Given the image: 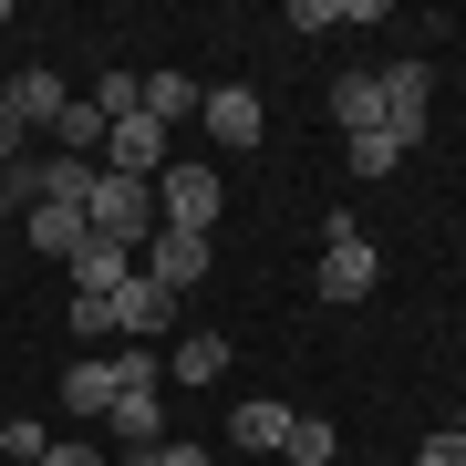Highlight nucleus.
<instances>
[{"mask_svg":"<svg viewBox=\"0 0 466 466\" xmlns=\"http://www.w3.org/2000/svg\"><path fill=\"white\" fill-rule=\"evenodd\" d=\"M342 156H352V177L373 187V177H394V167H404V156H415V146H404L394 125H373V135H342Z\"/></svg>","mask_w":466,"mask_h":466,"instance_id":"dca6fc26","label":"nucleus"},{"mask_svg":"<svg viewBox=\"0 0 466 466\" xmlns=\"http://www.w3.org/2000/svg\"><path fill=\"white\" fill-rule=\"evenodd\" d=\"M104 435H115L125 456H135V446H156V435H167V404H156V383H125V394L104 404Z\"/></svg>","mask_w":466,"mask_h":466,"instance_id":"423d86ee","label":"nucleus"},{"mask_svg":"<svg viewBox=\"0 0 466 466\" xmlns=\"http://www.w3.org/2000/svg\"><path fill=\"white\" fill-rule=\"evenodd\" d=\"M167 373H177V383H218V373H228V342H218V332H187Z\"/></svg>","mask_w":466,"mask_h":466,"instance_id":"a211bd4d","label":"nucleus"},{"mask_svg":"<svg viewBox=\"0 0 466 466\" xmlns=\"http://www.w3.org/2000/svg\"><path fill=\"white\" fill-rule=\"evenodd\" d=\"M228 446H249V456H280L290 446V404H269V394H249L228 415Z\"/></svg>","mask_w":466,"mask_h":466,"instance_id":"1a4fd4ad","label":"nucleus"},{"mask_svg":"<svg viewBox=\"0 0 466 466\" xmlns=\"http://www.w3.org/2000/svg\"><path fill=\"white\" fill-rule=\"evenodd\" d=\"M373 280H383L373 238H321V300H373Z\"/></svg>","mask_w":466,"mask_h":466,"instance_id":"20e7f679","label":"nucleus"},{"mask_svg":"<svg viewBox=\"0 0 466 466\" xmlns=\"http://www.w3.org/2000/svg\"><path fill=\"white\" fill-rule=\"evenodd\" d=\"M198 125L218 135V146H259V125H269V115H259V94H249V84H218V94H198Z\"/></svg>","mask_w":466,"mask_h":466,"instance_id":"39448f33","label":"nucleus"},{"mask_svg":"<svg viewBox=\"0 0 466 466\" xmlns=\"http://www.w3.org/2000/svg\"><path fill=\"white\" fill-rule=\"evenodd\" d=\"M456 435H466V404H456Z\"/></svg>","mask_w":466,"mask_h":466,"instance_id":"393cba45","label":"nucleus"},{"mask_svg":"<svg viewBox=\"0 0 466 466\" xmlns=\"http://www.w3.org/2000/svg\"><path fill=\"white\" fill-rule=\"evenodd\" d=\"M0 32H11V11H0Z\"/></svg>","mask_w":466,"mask_h":466,"instance_id":"bb28decb","label":"nucleus"},{"mask_svg":"<svg viewBox=\"0 0 466 466\" xmlns=\"http://www.w3.org/2000/svg\"><path fill=\"white\" fill-rule=\"evenodd\" d=\"M218 208H228L218 167H167V177H156V228H187V238H208V228H218Z\"/></svg>","mask_w":466,"mask_h":466,"instance_id":"f03ea898","label":"nucleus"},{"mask_svg":"<svg viewBox=\"0 0 466 466\" xmlns=\"http://www.w3.org/2000/svg\"><path fill=\"white\" fill-rule=\"evenodd\" d=\"M342 456V435L321 425V415H290V446H280V466H332Z\"/></svg>","mask_w":466,"mask_h":466,"instance_id":"f3484780","label":"nucleus"},{"mask_svg":"<svg viewBox=\"0 0 466 466\" xmlns=\"http://www.w3.org/2000/svg\"><path fill=\"white\" fill-rule=\"evenodd\" d=\"M104 135H115V125H104L94 104L73 94V104H63V125H52V156H73V167H104Z\"/></svg>","mask_w":466,"mask_h":466,"instance_id":"9b49d317","label":"nucleus"},{"mask_svg":"<svg viewBox=\"0 0 466 466\" xmlns=\"http://www.w3.org/2000/svg\"><path fill=\"white\" fill-rule=\"evenodd\" d=\"M125 466H208V446H177V435H156V446H135Z\"/></svg>","mask_w":466,"mask_h":466,"instance_id":"412c9836","label":"nucleus"},{"mask_svg":"<svg viewBox=\"0 0 466 466\" xmlns=\"http://www.w3.org/2000/svg\"><path fill=\"white\" fill-rule=\"evenodd\" d=\"M415 466H466V435L446 425V435H425V446H415Z\"/></svg>","mask_w":466,"mask_h":466,"instance_id":"4be33fe9","label":"nucleus"},{"mask_svg":"<svg viewBox=\"0 0 466 466\" xmlns=\"http://www.w3.org/2000/svg\"><path fill=\"white\" fill-rule=\"evenodd\" d=\"M146 115H156V125H177V115H198V84H187L177 63H167V73H146Z\"/></svg>","mask_w":466,"mask_h":466,"instance_id":"6ab92c4d","label":"nucleus"},{"mask_svg":"<svg viewBox=\"0 0 466 466\" xmlns=\"http://www.w3.org/2000/svg\"><path fill=\"white\" fill-rule=\"evenodd\" d=\"M115 394H125L115 363H73V373H63V404H73L84 425H104V404H115Z\"/></svg>","mask_w":466,"mask_h":466,"instance_id":"2eb2a0df","label":"nucleus"},{"mask_svg":"<svg viewBox=\"0 0 466 466\" xmlns=\"http://www.w3.org/2000/svg\"><path fill=\"white\" fill-rule=\"evenodd\" d=\"M146 280H167V290H198V280H208V238H187V228H156V238H146Z\"/></svg>","mask_w":466,"mask_h":466,"instance_id":"6e6552de","label":"nucleus"},{"mask_svg":"<svg viewBox=\"0 0 466 466\" xmlns=\"http://www.w3.org/2000/svg\"><path fill=\"white\" fill-rule=\"evenodd\" d=\"M94 115H104V125L146 115V73H104V84H94Z\"/></svg>","mask_w":466,"mask_h":466,"instance_id":"aec40b11","label":"nucleus"},{"mask_svg":"<svg viewBox=\"0 0 466 466\" xmlns=\"http://www.w3.org/2000/svg\"><path fill=\"white\" fill-rule=\"evenodd\" d=\"M84 238H94V218L73 208V198H42V208H32V249H52V259H73V249H84Z\"/></svg>","mask_w":466,"mask_h":466,"instance_id":"f8f14e48","label":"nucleus"},{"mask_svg":"<svg viewBox=\"0 0 466 466\" xmlns=\"http://www.w3.org/2000/svg\"><path fill=\"white\" fill-rule=\"evenodd\" d=\"M332 125L342 135H373L383 125V73H342V84H332Z\"/></svg>","mask_w":466,"mask_h":466,"instance_id":"ddd939ff","label":"nucleus"},{"mask_svg":"<svg viewBox=\"0 0 466 466\" xmlns=\"http://www.w3.org/2000/svg\"><path fill=\"white\" fill-rule=\"evenodd\" d=\"M21 135H32V125H21V115H11V94H0V167H21Z\"/></svg>","mask_w":466,"mask_h":466,"instance_id":"5701e85b","label":"nucleus"},{"mask_svg":"<svg viewBox=\"0 0 466 466\" xmlns=\"http://www.w3.org/2000/svg\"><path fill=\"white\" fill-rule=\"evenodd\" d=\"M425 104H435V73L425 63H383V125L404 146H425Z\"/></svg>","mask_w":466,"mask_h":466,"instance_id":"7ed1b4c3","label":"nucleus"},{"mask_svg":"<svg viewBox=\"0 0 466 466\" xmlns=\"http://www.w3.org/2000/svg\"><path fill=\"white\" fill-rule=\"evenodd\" d=\"M167 300H177L167 280H146V269H135V280L115 290V332H167Z\"/></svg>","mask_w":466,"mask_h":466,"instance_id":"4468645a","label":"nucleus"},{"mask_svg":"<svg viewBox=\"0 0 466 466\" xmlns=\"http://www.w3.org/2000/svg\"><path fill=\"white\" fill-rule=\"evenodd\" d=\"M125 280H135L125 249H104V238H84V249H73V300H115Z\"/></svg>","mask_w":466,"mask_h":466,"instance_id":"9d476101","label":"nucleus"},{"mask_svg":"<svg viewBox=\"0 0 466 466\" xmlns=\"http://www.w3.org/2000/svg\"><path fill=\"white\" fill-rule=\"evenodd\" d=\"M249 466H280V456H249Z\"/></svg>","mask_w":466,"mask_h":466,"instance_id":"a878e982","label":"nucleus"},{"mask_svg":"<svg viewBox=\"0 0 466 466\" xmlns=\"http://www.w3.org/2000/svg\"><path fill=\"white\" fill-rule=\"evenodd\" d=\"M0 94H11V115H21V125H63V104H73V84H63L52 63H21Z\"/></svg>","mask_w":466,"mask_h":466,"instance_id":"0eeeda50","label":"nucleus"},{"mask_svg":"<svg viewBox=\"0 0 466 466\" xmlns=\"http://www.w3.org/2000/svg\"><path fill=\"white\" fill-rule=\"evenodd\" d=\"M84 218H94V238H104V249H146V238H156V187L146 177H104L94 167V187H84Z\"/></svg>","mask_w":466,"mask_h":466,"instance_id":"f257e3e1","label":"nucleus"},{"mask_svg":"<svg viewBox=\"0 0 466 466\" xmlns=\"http://www.w3.org/2000/svg\"><path fill=\"white\" fill-rule=\"evenodd\" d=\"M42 466H104V446H84V435H73V446H42Z\"/></svg>","mask_w":466,"mask_h":466,"instance_id":"b1692460","label":"nucleus"}]
</instances>
